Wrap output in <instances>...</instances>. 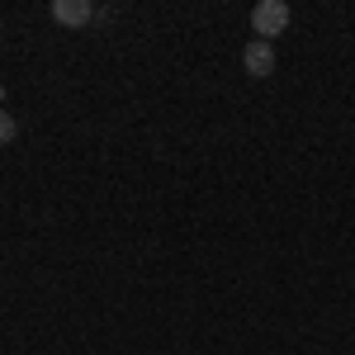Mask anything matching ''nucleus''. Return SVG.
<instances>
[{"label": "nucleus", "mask_w": 355, "mask_h": 355, "mask_svg": "<svg viewBox=\"0 0 355 355\" xmlns=\"http://www.w3.org/2000/svg\"><path fill=\"white\" fill-rule=\"evenodd\" d=\"M242 67L251 71V76H270V71H275V48L266 43V38L246 43V48H242Z\"/></svg>", "instance_id": "nucleus-2"}, {"label": "nucleus", "mask_w": 355, "mask_h": 355, "mask_svg": "<svg viewBox=\"0 0 355 355\" xmlns=\"http://www.w3.org/2000/svg\"><path fill=\"white\" fill-rule=\"evenodd\" d=\"M251 28L270 43V38H279L284 28H289V5L284 0H261L256 10H251Z\"/></svg>", "instance_id": "nucleus-1"}, {"label": "nucleus", "mask_w": 355, "mask_h": 355, "mask_svg": "<svg viewBox=\"0 0 355 355\" xmlns=\"http://www.w3.org/2000/svg\"><path fill=\"white\" fill-rule=\"evenodd\" d=\"M15 133H19L15 114H5V110H0V147H5V142H15Z\"/></svg>", "instance_id": "nucleus-4"}, {"label": "nucleus", "mask_w": 355, "mask_h": 355, "mask_svg": "<svg viewBox=\"0 0 355 355\" xmlns=\"http://www.w3.org/2000/svg\"><path fill=\"white\" fill-rule=\"evenodd\" d=\"M100 10L90 0H53V19L57 24H90Z\"/></svg>", "instance_id": "nucleus-3"}]
</instances>
